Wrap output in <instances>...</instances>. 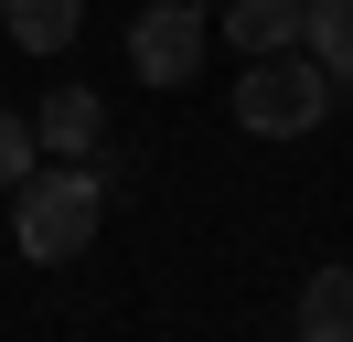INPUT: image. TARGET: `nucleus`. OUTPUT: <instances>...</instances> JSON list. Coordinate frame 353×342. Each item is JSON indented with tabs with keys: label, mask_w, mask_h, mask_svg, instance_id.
I'll return each mask as SVG.
<instances>
[{
	"label": "nucleus",
	"mask_w": 353,
	"mask_h": 342,
	"mask_svg": "<svg viewBox=\"0 0 353 342\" xmlns=\"http://www.w3.org/2000/svg\"><path fill=\"white\" fill-rule=\"evenodd\" d=\"M97 214H108V182H97L86 161H65V171H32V182H22L11 235H22L32 268H75V256L97 246Z\"/></svg>",
	"instance_id": "1"
},
{
	"label": "nucleus",
	"mask_w": 353,
	"mask_h": 342,
	"mask_svg": "<svg viewBox=\"0 0 353 342\" xmlns=\"http://www.w3.org/2000/svg\"><path fill=\"white\" fill-rule=\"evenodd\" d=\"M321 118H332V75L310 54H257L236 75V128L246 139H310Z\"/></svg>",
	"instance_id": "2"
},
{
	"label": "nucleus",
	"mask_w": 353,
	"mask_h": 342,
	"mask_svg": "<svg viewBox=\"0 0 353 342\" xmlns=\"http://www.w3.org/2000/svg\"><path fill=\"white\" fill-rule=\"evenodd\" d=\"M203 11L214 0H150V11L129 21V64H139V86H182L203 64Z\"/></svg>",
	"instance_id": "3"
},
{
	"label": "nucleus",
	"mask_w": 353,
	"mask_h": 342,
	"mask_svg": "<svg viewBox=\"0 0 353 342\" xmlns=\"http://www.w3.org/2000/svg\"><path fill=\"white\" fill-rule=\"evenodd\" d=\"M225 11V32H236V54L257 64V54H300V0H214Z\"/></svg>",
	"instance_id": "4"
},
{
	"label": "nucleus",
	"mask_w": 353,
	"mask_h": 342,
	"mask_svg": "<svg viewBox=\"0 0 353 342\" xmlns=\"http://www.w3.org/2000/svg\"><path fill=\"white\" fill-rule=\"evenodd\" d=\"M97 128H108V118H97V97H86V86H54V97L32 107V139H43V150H65V161H86V150H97Z\"/></svg>",
	"instance_id": "5"
},
{
	"label": "nucleus",
	"mask_w": 353,
	"mask_h": 342,
	"mask_svg": "<svg viewBox=\"0 0 353 342\" xmlns=\"http://www.w3.org/2000/svg\"><path fill=\"white\" fill-rule=\"evenodd\" d=\"M300 54L332 86H353V0H300Z\"/></svg>",
	"instance_id": "6"
},
{
	"label": "nucleus",
	"mask_w": 353,
	"mask_h": 342,
	"mask_svg": "<svg viewBox=\"0 0 353 342\" xmlns=\"http://www.w3.org/2000/svg\"><path fill=\"white\" fill-rule=\"evenodd\" d=\"M300 342H353V268L300 278Z\"/></svg>",
	"instance_id": "7"
},
{
	"label": "nucleus",
	"mask_w": 353,
	"mask_h": 342,
	"mask_svg": "<svg viewBox=\"0 0 353 342\" xmlns=\"http://www.w3.org/2000/svg\"><path fill=\"white\" fill-rule=\"evenodd\" d=\"M0 21H11V43H22V54H65L75 21H86V0H0Z\"/></svg>",
	"instance_id": "8"
},
{
	"label": "nucleus",
	"mask_w": 353,
	"mask_h": 342,
	"mask_svg": "<svg viewBox=\"0 0 353 342\" xmlns=\"http://www.w3.org/2000/svg\"><path fill=\"white\" fill-rule=\"evenodd\" d=\"M32 171H43V139H32V118H0V192H22Z\"/></svg>",
	"instance_id": "9"
}]
</instances>
